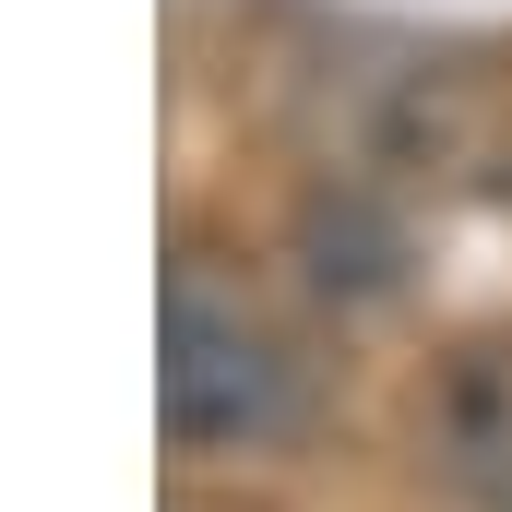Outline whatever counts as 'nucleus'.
Here are the masks:
<instances>
[{
    "label": "nucleus",
    "instance_id": "obj_1",
    "mask_svg": "<svg viewBox=\"0 0 512 512\" xmlns=\"http://www.w3.org/2000/svg\"><path fill=\"white\" fill-rule=\"evenodd\" d=\"M155 405H167V429H179L191 453H215V441H262V429L286 417V358H274V334H262L239 298H215L203 274L167 286Z\"/></svg>",
    "mask_w": 512,
    "mask_h": 512
},
{
    "label": "nucleus",
    "instance_id": "obj_2",
    "mask_svg": "<svg viewBox=\"0 0 512 512\" xmlns=\"http://www.w3.org/2000/svg\"><path fill=\"white\" fill-rule=\"evenodd\" d=\"M298 239L322 251V262H310L322 286H393V262H405V239H393L370 203H310V227H298Z\"/></svg>",
    "mask_w": 512,
    "mask_h": 512
}]
</instances>
